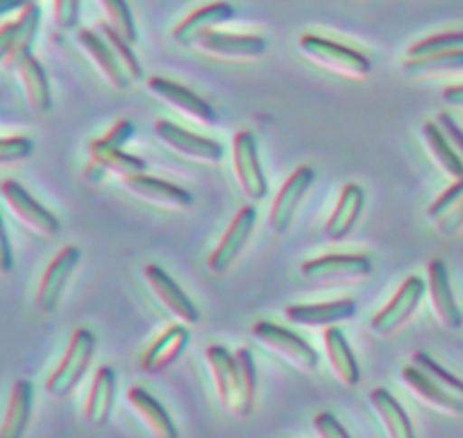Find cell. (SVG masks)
I'll return each mask as SVG.
<instances>
[{
  "instance_id": "b9f144b4",
  "label": "cell",
  "mask_w": 463,
  "mask_h": 438,
  "mask_svg": "<svg viewBox=\"0 0 463 438\" xmlns=\"http://www.w3.org/2000/svg\"><path fill=\"white\" fill-rule=\"evenodd\" d=\"M134 131H136V126L131 125L129 120H118L116 125H113L111 129H109L99 140H102L104 144H109V147L122 149L131 138H134Z\"/></svg>"
},
{
  "instance_id": "30bf717a",
  "label": "cell",
  "mask_w": 463,
  "mask_h": 438,
  "mask_svg": "<svg viewBox=\"0 0 463 438\" xmlns=\"http://www.w3.org/2000/svg\"><path fill=\"white\" fill-rule=\"evenodd\" d=\"M256 219L258 212L253 206H242L235 212L229 228L222 235L220 244H217L215 251L208 257V269H211L213 274H226V271L238 262V257L242 256L249 239H251L253 230H256Z\"/></svg>"
},
{
  "instance_id": "603a6c76",
  "label": "cell",
  "mask_w": 463,
  "mask_h": 438,
  "mask_svg": "<svg viewBox=\"0 0 463 438\" xmlns=\"http://www.w3.org/2000/svg\"><path fill=\"white\" fill-rule=\"evenodd\" d=\"M116 370L111 366H99L93 375V384L86 396L84 405V423L89 427H104L111 418L113 402H116Z\"/></svg>"
},
{
  "instance_id": "8fae6325",
  "label": "cell",
  "mask_w": 463,
  "mask_h": 438,
  "mask_svg": "<svg viewBox=\"0 0 463 438\" xmlns=\"http://www.w3.org/2000/svg\"><path fill=\"white\" fill-rule=\"evenodd\" d=\"M233 170L240 190L249 201H262L267 197V176L258 156L256 135L251 131H240L233 138Z\"/></svg>"
},
{
  "instance_id": "7dc6e473",
  "label": "cell",
  "mask_w": 463,
  "mask_h": 438,
  "mask_svg": "<svg viewBox=\"0 0 463 438\" xmlns=\"http://www.w3.org/2000/svg\"><path fill=\"white\" fill-rule=\"evenodd\" d=\"M441 102L446 104V107L463 108V84H455V86H448V89H443Z\"/></svg>"
},
{
  "instance_id": "7bdbcfd3",
  "label": "cell",
  "mask_w": 463,
  "mask_h": 438,
  "mask_svg": "<svg viewBox=\"0 0 463 438\" xmlns=\"http://www.w3.org/2000/svg\"><path fill=\"white\" fill-rule=\"evenodd\" d=\"M437 125L441 126V131L446 134L448 143H450L452 147H455V152L463 158V129L459 125H457L455 117H452L448 111H441V113H439Z\"/></svg>"
},
{
  "instance_id": "2e32d148",
  "label": "cell",
  "mask_w": 463,
  "mask_h": 438,
  "mask_svg": "<svg viewBox=\"0 0 463 438\" xmlns=\"http://www.w3.org/2000/svg\"><path fill=\"white\" fill-rule=\"evenodd\" d=\"M197 50L217 59H260L267 52V39L260 34H231V32H203L194 41Z\"/></svg>"
},
{
  "instance_id": "1f68e13d",
  "label": "cell",
  "mask_w": 463,
  "mask_h": 438,
  "mask_svg": "<svg viewBox=\"0 0 463 438\" xmlns=\"http://www.w3.org/2000/svg\"><path fill=\"white\" fill-rule=\"evenodd\" d=\"M423 138L428 144L430 154L437 161V165L446 172L450 179H463V158L455 152L450 143H448L446 134L441 131V126L434 125V122H425L423 125Z\"/></svg>"
},
{
  "instance_id": "484cf974",
  "label": "cell",
  "mask_w": 463,
  "mask_h": 438,
  "mask_svg": "<svg viewBox=\"0 0 463 438\" xmlns=\"http://www.w3.org/2000/svg\"><path fill=\"white\" fill-rule=\"evenodd\" d=\"M32 409H34V384L30 379H16L9 393L3 424H0V438H25Z\"/></svg>"
},
{
  "instance_id": "7a4b0ae2",
  "label": "cell",
  "mask_w": 463,
  "mask_h": 438,
  "mask_svg": "<svg viewBox=\"0 0 463 438\" xmlns=\"http://www.w3.org/2000/svg\"><path fill=\"white\" fill-rule=\"evenodd\" d=\"M298 50L317 66L326 68L335 75L348 77V79H364L373 70V63L364 52L319 34L298 36Z\"/></svg>"
},
{
  "instance_id": "f6af8a7d",
  "label": "cell",
  "mask_w": 463,
  "mask_h": 438,
  "mask_svg": "<svg viewBox=\"0 0 463 438\" xmlns=\"http://www.w3.org/2000/svg\"><path fill=\"white\" fill-rule=\"evenodd\" d=\"M12 269H14L12 242H9L7 226H5L3 212H0V274L7 275V274H12Z\"/></svg>"
},
{
  "instance_id": "5b68a950",
  "label": "cell",
  "mask_w": 463,
  "mask_h": 438,
  "mask_svg": "<svg viewBox=\"0 0 463 438\" xmlns=\"http://www.w3.org/2000/svg\"><path fill=\"white\" fill-rule=\"evenodd\" d=\"M251 332L262 346L269 348L271 352H276L280 359H285L289 366L301 370V373H315L319 368V352L310 346V341H306L294 330L283 328L279 323H269V321H258L251 328Z\"/></svg>"
},
{
  "instance_id": "5bb4252c",
  "label": "cell",
  "mask_w": 463,
  "mask_h": 438,
  "mask_svg": "<svg viewBox=\"0 0 463 438\" xmlns=\"http://www.w3.org/2000/svg\"><path fill=\"white\" fill-rule=\"evenodd\" d=\"M143 275L145 280H147L149 289L154 292V296H156V301L161 303L175 319H179V323L197 325L199 321H202V314H199L193 298L184 292V287H181L163 266L147 265L143 269Z\"/></svg>"
},
{
  "instance_id": "9a60e30c",
  "label": "cell",
  "mask_w": 463,
  "mask_h": 438,
  "mask_svg": "<svg viewBox=\"0 0 463 438\" xmlns=\"http://www.w3.org/2000/svg\"><path fill=\"white\" fill-rule=\"evenodd\" d=\"M188 343H190L188 325L184 323L170 325V328L163 330V332L158 334L147 348H145V352L138 359V368L149 375L165 373L167 368H172V366L179 361V357L184 355Z\"/></svg>"
},
{
  "instance_id": "d590c367",
  "label": "cell",
  "mask_w": 463,
  "mask_h": 438,
  "mask_svg": "<svg viewBox=\"0 0 463 438\" xmlns=\"http://www.w3.org/2000/svg\"><path fill=\"white\" fill-rule=\"evenodd\" d=\"M98 32L104 36V39H107V43L111 45V50L116 52V57L120 59L122 68H125V72L129 75V79H134V81L143 79V63H140V59L136 57V52H134V48H131L129 41L122 39V36L118 34L111 25H107V23H99Z\"/></svg>"
},
{
  "instance_id": "d6a6232c",
  "label": "cell",
  "mask_w": 463,
  "mask_h": 438,
  "mask_svg": "<svg viewBox=\"0 0 463 438\" xmlns=\"http://www.w3.org/2000/svg\"><path fill=\"white\" fill-rule=\"evenodd\" d=\"M401 70L405 77H430V75H443V72L463 70V50L430 54V57H419V59H405Z\"/></svg>"
},
{
  "instance_id": "8d00e7d4",
  "label": "cell",
  "mask_w": 463,
  "mask_h": 438,
  "mask_svg": "<svg viewBox=\"0 0 463 438\" xmlns=\"http://www.w3.org/2000/svg\"><path fill=\"white\" fill-rule=\"evenodd\" d=\"M452 50H463V32H443V34L425 36L407 48V59L430 57V54L452 52Z\"/></svg>"
},
{
  "instance_id": "c3c4849f",
  "label": "cell",
  "mask_w": 463,
  "mask_h": 438,
  "mask_svg": "<svg viewBox=\"0 0 463 438\" xmlns=\"http://www.w3.org/2000/svg\"><path fill=\"white\" fill-rule=\"evenodd\" d=\"M32 5H39V0H0V16L23 12V9L32 7Z\"/></svg>"
},
{
  "instance_id": "ffe728a7",
  "label": "cell",
  "mask_w": 463,
  "mask_h": 438,
  "mask_svg": "<svg viewBox=\"0 0 463 438\" xmlns=\"http://www.w3.org/2000/svg\"><path fill=\"white\" fill-rule=\"evenodd\" d=\"M235 16H238V12H235L233 3L215 0V3H208L203 7L194 9L184 21H179V25H175V30H172V39L179 45H194L197 36H202L203 32L217 30L220 25L233 21Z\"/></svg>"
},
{
  "instance_id": "8992f818",
  "label": "cell",
  "mask_w": 463,
  "mask_h": 438,
  "mask_svg": "<svg viewBox=\"0 0 463 438\" xmlns=\"http://www.w3.org/2000/svg\"><path fill=\"white\" fill-rule=\"evenodd\" d=\"M425 294H428V283L420 275H410V278L402 280L392 301L371 319V332L378 334V337H392L398 330L405 328L419 310Z\"/></svg>"
},
{
  "instance_id": "7c38bea8",
  "label": "cell",
  "mask_w": 463,
  "mask_h": 438,
  "mask_svg": "<svg viewBox=\"0 0 463 438\" xmlns=\"http://www.w3.org/2000/svg\"><path fill=\"white\" fill-rule=\"evenodd\" d=\"M147 89L154 98H158L161 102L170 104L172 108L184 113L190 120L199 122V125L213 126L217 125V113L211 107V102H206L203 98H199L194 90H190L188 86L179 84V81H172L167 77L154 75L147 79Z\"/></svg>"
},
{
  "instance_id": "3957f363",
  "label": "cell",
  "mask_w": 463,
  "mask_h": 438,
  "mask_svg": "<svg viewBox=\"0 0 463 438\" xmlns=\"http://www.w3.org/2000/svg\"><path fill=\"white\" fill-rule=\"evenodd\" d=\"M98 350V337L89 328H77L68 341L66 352L57 368L45 379V391L52 397H68L89 373Z\"/></svg>"
},
{
  "instance_id": "4dcf8cb0",
  "label": "cell",
  "mask_w": 463,
  "mask_h": 438,
  "mask_svg": "<svg viewBox=\"0 0 463 438\" xmlns=\"http://www.w3.org/2000/svg\"><path fill=\"white\" fill-rule=\"evenodd\" d=\"M14 23H16V39H14V48L9 52L7 61L3 63L7 70H16L18 63L32 54V48H34L36 34H39L41 27V7L39 5H32V7L23 9Z\"/></svg>"
},
{
  "instance_id": "f1b7e54d",
  "label": "cell",
  "mask_w": 463,
  "mask_h": 438,
  "mask_svg": "<svg viewBox=\"0 0 463 438\" xmlns=\"http://www.w3.org/2000/svg\"><path fill=\"white\" fill-rule=\"evenodd\" d=\"M16 72L18 77H21V84L23 89H25V98L32 111H52V89H50V79L43 63H41L34 54H30V57H25L18 63Z\"/></svg>"
},
{
  "instance_id": "74e56055",
  "label": "cell",
  "mask_w": 463,
  "mask_h": 438,
  "mask_svg": "<svg viewBox=\"0 0 463 438\" xmlns=\"http://www.w3.org/2000/svg\"><path fill=\"white\" fill-rule=\"evenodd\" d=\"M34 154V140L27 135H7L0 138V165L27 161Z\"/></svg>"
},
{
  "instance_id": "836d02e7",
  "label": "cell",
  "mask_w": 463,
  "mask_h": 438,
  "mask_svg": "<svg viewBox=\"0 0 463 438\" xmlns=\"http://www.w3.org/2000/svg\"><path fill=\"white\" fill-rule=\"evenodd\" d=\"M99 7L109 18L107 25H111L122 39L129 41L131 45L138 41V27H136L134 12H131L127 0H99Z\"/></svg>"
},
{
  "instance_id": "6da1fadb",
  "label": "cell",
  "mask_w": 463,
  "mask_h": 438,
  "mask_svg": "<svg viewBox=\"0 0 463 438\" xmlns=\"http://www.w3.org/2000/svg\"><path fill=\"white\" fill-rule=\"evenodd\" d=\"M206 364L215 384L222 406L235 418H247L256 405L258 375L249 348L231 352L226 346L213 343L206 348Z\"/></svg>"
},
{
  "instance_id": "bcb514c9",
  "label": "cell",
  "mask_w": 463,
  "mask_h": 438,
  "mask_svg": "<svg viewBox=\"0 0 463 438\" xmlns=\"http://www.w3.org/2000/svg\"><path fill=\"white\" fill-rule=\"evenodd\" d=\"M14 39H16V23H5L0 25V63L7 61L9 52L14 48Z\"/></svg>"
},
{
  "instance_id": "e0dca14e",
  "label": "cell",
  "mask_w": 463,
  "mask_h": 438,
  "mask_svg": "<svg viewBox=\"0 0 463 438\" xmlns=\"http://www.w3.org/2000/svg\"><path fill=\"white\" fill-rule=\"evenodd\" d=\"M357 314V303L353 298H337L326 303H297L285 307V319L306 328H333L351 321Z\"/></svg>"
},
{
  "instance_id": "ba28073f",
  "label": "cell",
  "mask_w": 463,
  "mask_h": 438,
  "mask_svg": "<svg viewBox=\"0 0 463 438\" xmlns=\"http://www.w3.org/2000/svg\"><path fill=\"white\" fill-rule=\"evenodd\" d=\"M81 262V251L77 247H63L57 256L50 260V265L45 266L43 275L39 280V287H36V310L43 312V314H52L54 310L61 303L63 292H66L68 283H71L72 274L77 271Z\"/></svg>"
},
{
  "instance_id": "4316f807",
  "label": "cell",
  "mask_w": 463,
  "mask_h": 438,
  "mask_svg": "<svg viewBox=\"0 0 463 438\" xmlns=\"http://www.w3.org/2000/svg\"><path fill=\"white\" fill-rule=\"evenodd\" d=\"M324 346L335 377H337L344 387H357L362 379V370L360 364H357L355 352H353L351 343H348L346 334H344V330L335 328V325L333 328H326Z\"/></svg>"
},
{
  "instance_id": "ab89813d",
  "label": "cell",
  "mask_w": 463,
  "mask_h": 438,
  "mask_svg": "<svg viewBox=\"0 0 463 438\" xmlns=\"http://www.w3.org/2000/svg\"><path fill=\"white\" fill-rule=\"evenodd\" d=\"M52 14L59 30H75L80 25L81 0H52Z\"/></svg>"
},
{
  "instance_id": "4fadbf2b",
  "label": "cell",
  "mask_w": 463,
  "mask_h": 438,
  "mask_svg": "<svg viewBox=\"0 0 463 438\" xmlns=\"http://www.w3.org/2000/svg\"><path fill=\"white\" fill-rule=\"evenodd\" d=\"M154 135L163 144H167L172 152L181 154L185 158H193V161L220 163L224 158V147H222L220 140L185 131L170 120L154 122Z\"/></svg>"
},
{
  "instance_id": "60d3db41",
  "label": "cell",
  "mask_w": 463,
  "mask_h": 438,
  "mask_svg": "<svg viewBox=\"0 0 463 438\" xmlns=\"http://www.w3.org/2000/svg\"><path fill=\"white\" fill-rule=\"evenodd\" d=\"M312 427H315L319 438H351L348 429L330 411H319L315 415V420H312Z\"/></svg>"
},
{
  "instance_id": "9c48e42d",
  "label": "cell",
  "mask_w": 463,
  "mask_h": 438,
  "mask_svg": "<svg viewBox=\"0 0 463 438\" xmlns=\"http://www.w3.org/2000/svg\"><path fill=\"white\" fill-rule=\"evenodd\" d=\"M0 194L7 201L9 210L18 217V221L25 224L30 230H34L36 235L54 238L61 230V221L57 219V215L52 210H48L41 201H36L18 181L5 179L0 183Z\"/></svg>"
},
{
  "instance_id": "52a82bcc",
  "label": "cell",
  "mask_w": 463,
  "mask_h": 438,
  "mask_svg": "<svg viewBox=\"0 0 463 438\" xmlns=\"http://www.w3.org/2000/svg\"><path fill=\"white\" fill-rule=\"evenodd\" d=\"M317 179L315 167L310 165H298L292 174L288 176L283 185H280L279 194H276L274 203H271L269 219L267 226L274 235H285L292 228V221L297 217L298 208H301L303 199L307 197V192L312 190Z\"/></svg>"
},
{
  "instance_id": "44dd1931",
  "label": "cell",
  "mask_w": 463,
  "mask_h": 438,
  "mask_svg": "<svg viewBox=\"0 0 463 438\" xmlns=\"http://www.w3.org/2000/svg\"><path fill=\"white\" fill-rule=\"evenodd\" d=\"M364 201L366 194L364 190L357 183H346L344 185L342 194L337 199V206L330 212L328 221L324 226V235L330 242H344L353 235V230L357 228L362 219V212H364Z\"/></svg>"
},
{
  "instance_id": "d6986e66",
  "label": "cell",
  "mask_w": 463,
  "mask_h": 438,
  "mask_svg": "<svg viewBox=\"0 0 463 438\" xmlns=\"http://www.w3.org/2000/svg\"><path fill=\"white\" fill-rule=\"evenodd\" d=\"M122 185H125L131 194H136V197L143 199V201L154 203V206L185 210V208H190L194 203V197L188 190L181 188L179 183H172V181L156 179V176H127V179H122Z\"/></svg>"
},
{
  "instance_id": "277c9868",
  "label": "cell",
  "mask_w": 463,
  "mask_h": 438,
  "mask_svg": "<svg viewBox=\"0 0 463 438\" xmlns=\"http://www.w3.org/2000/svg\"><path fill=\"white\" fill-rule=\"evenodd\" d=\"M301 275L315 284H353L373 275V260L366 253H330L301 265Z\"/></svg>"
},
{
  "instance_id": "ac0fdd59",
  "label": "cell",
  "mask_w": 463,
  "mask_h": 438,
  "mask_svg": "<svg viewBox=\"0 0 463 438\" xmlns=\"http://www.w3.org/2000/svg\"><path fill=\"white\" fill-rule=\"evenodd\" d=\"M428 296L439 323L446 325L448 330L463 328V314L457 305L455 292H452L450 271H448L446 262L439 257L428 265Z\"/></svg>"
},
{
  "instance_id": "e575fe53",
  "label": "cell",
  "mask_w": 463,
  "mask_h": 438,
  "mask_svg": "<svg viewBox=\"0 0 463 438\" xmlns=\"http://www.w3.org/2000/svg\"><path fill=\"white\" fill-rule=\"evenodd\" d=\"M411 364H414L416 368L423 370V373L428 375L432 382H437L439 387L446 388L448 393H452V396L463 400V379L457 377V375H452L450 370L443 368V366L439 364L437 359H432L428 352H423V350L414 352V355H411Z\"/></svg>"
},
{
  "instance_id": "f546056e",
  "label": "cell",
  "mask_w": 463,
  "mask_h": 438,
  "mask_svg": "<svg viewBox=\"0 0 463 438\" xmlns=\"http://www.w3.org/2000/svg\"><path fill=\"white\" fill-rule=\"evenodd\" d=\"M369 400L378 414L380 423H383L384 432H387V438H416L410 415L387 388H373L369 393Z\"/></svg>"
},
{
  "instance_id": "d4e9b609",
  "label": "cell",
  "mask_w": 463,
  "mask_h": 438,
  "mask_svg": "<svg viewBox=\"0 0 463 438\" xmlns=\"http://www.w3.org/2000/svg\"><path fill=\"white\" fill-rule=\"evenodd\" d=\"M401 377H402V382H405V387L410 388V391L414 393L420 402H425L428 406H432V409L441 411V414H448V415H461L463 414V400L455 397L452 393H448L446 388L439 387L437 382H432V379H430L423 370L416 368L414 364L405 366L401 373Z\"/></svg>"
},
{
  "instance_id": "ee69618b",
  "label": "cell",
  "mask_w": 463,
  "mask_h": 438,
  "mask_svg": "<svg viewBox=\"0 0 463 438\" xmlns=\"http://www.w3.org/2000/svg\"><path fill=\"white\" fill-rule=\"evenodd\" d=\"M461 228H463V199L455 208H452L450 212H448L446 217H441V219L437 221V230L443 235V238H452V235L459 233Z\"/></svg>"
},
{
  "instance_id": "7402d4cb",
  "label": "cell",
  "mask_w": 463,
  "mask_h": 438,
  "mask_svg": "<svg viewBox=\"0 0 463 438\" xmlns=\"http://www.w3.org/2000/svg\"><path fill=\"white\" fill-rule=\"evenodd\" d=\"M77 41H80L81 50L93 59L98 70L102 72L104 81H107L113 90L125 93V90L129 89L131 79L125 72V68H122L120 59H118L116 52L111 50V45L107 43V39L95 30H80L77 32Z\"/></svg>"
},
{
  "instance_id": "f35d334b",
  "label": "cell",
  "mask_w": 463,
  "mask_h": 438,
  "mask_svg": "<svg viewBox=\"0 0 463 438\" xmlns=\"http://www.w3.org/2000/svg\"><path fill=\"white\" fill-rule=\"evenodd\" d=\"M461 199H463V179H457L455 183H450V188H448L446 192H443L437 201H432V206L428 208V219L437 224V221L441 219V217H446L448 212L461 201Z\"/></svg>"
},
{
  "instance_id": "83f0119b",
  "label": "cell",
  "mask_w": 463,
  "mask_h": 438,
  "mask_svg": "<svg viewBox=\"0 0 463 438\" xmlns=\"http://www.w3.org/2000/svg\"><path fill=\"white\" fill-rule=\"evenodd\" d=\"M89 158L99 170L111 172V174L120 176V179L136 174H147V161L143 156H136V154L125 152V149L109 147L99 138L89 143Z\"/></svg>"
},
{
  "instance_id": "cb8c5ba5",
  "label": "cell",
  "mask_w": 463,
  "mask_h": 438,
  "mask_svg": "<svg viewBox=\"0 0 463 438\" xmlns=\"http://www.w3.org/2000/svg\"><path fill=\"white\" fill-rule=\"evenodd\" d=\"M127 402L154 438H179V429H176L175 420L170 418L165 406L143 387H131L127 391Z\"/></svg>"
}]
</instances>
